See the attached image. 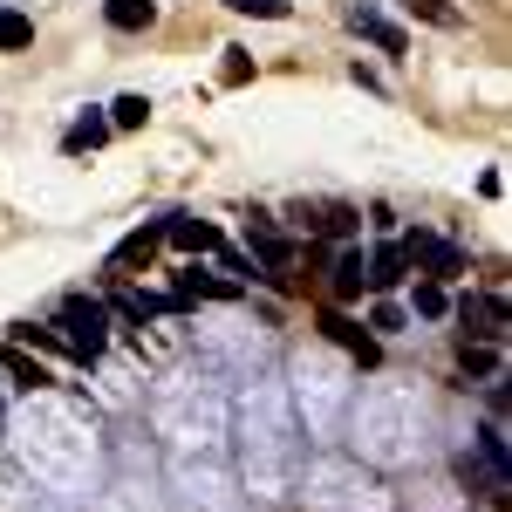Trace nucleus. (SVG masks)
<instances>
[{
  "label": "nucleus",
  "instance_id": "obj_23",
  "mask_svg": "<svg viewBox=\"0 0 512 512\" xmlns=\"http://www.w3.org/2000/svg\"><path fill=\"white\" fill-rule=\"evenodd\" d=\"M219 82H226V89L253 82V55H246V48H226V69H219Z\"/></svg>",
  "mask_w": 512,
  "mask_h": 512
},
{
  "label": "nucleus",
  "instance_id": "obj_25",
  "mask_svg": "<svg viewBox=\"0 0 512 512\" xmlns=\"http://www.w3.org/2000/svg\"><path fill=\"white\" fill-rule=\"evenodd\" d=\"M369 328H376V335H396V328H403V308H396V301H376Z\"/></svg>",
  "mask_w": 512,
  "mask_h": 512
},
{
  "label": "nucleus",
  "instance_id": "obj_9",
  "mask_svg": "<svg viewBox=\"0 0 512 512\" xmlns=\"http://www.w3.org/2000/svg\"><path fill=\"white\" fill-rule=\"evenodd\" d=\"M321 335H328L335 349H349L355 362H376V335H362V321H349L342 308H328V315H321Z\"/></svg>",
  "mask_w": 512,
  "mask_h": 512
},
{
  "label": "nucleus",
  "instance_id": "obj_10",
  "mask_svg": "<svg viewBox=\"0 0 512 512\" xmlns=\"http://www.w3.org/2000/svg\"><path fill=\"white\" fill-rule=\"evenodd\" d=\"M171 301H178V308H192V301H239V280H219V274H198V267H185Z\"/></svg>",
  "mask_w": 512,
  "mask_h": 512
},
{
  "label": "nucleus",
  "instance_id": "obj_21",
  "mask_svg": "<svg viewBox=\"0 0 512 512\" xmlns=\"http://www.w3.org/2000/svg\"><path fill=\"white\" fill-rule=\"evenodd\" d=\"M417 315H424V321H444V315H451V294H444V280H424V287H417Z\"/></svg>",
  "mask_w": 512,
  "mask_h": 512
},
{
  "label": "nucleus",
  "instance_id": "obj_17",
  "mask_svg": "<svg viewBox=\"0 0 512 512\" xmlns=\"http://www.w3.org/2000/svg\"><path fill=\"white\" fill-rule=\"evenodd\" d=\"M21 48H35V21L21 7H0V55H21Z\"/></svg>",
  "mask_w": 512,
  "mask_h": 512
},
{
  "label": "nucleus",
  "instance_id": "obj_15",
  "mask_svg": "<svg viewBox=\"0 0 512 512\" xmlns=\"http://www.w3.org/2000/svg\"><path fill=\"white\" fill-rule=\"evenodd\" d=\"M96 144H110V117H96V110H89V117H76V123H69L62 151H69V158H82V151H96Z\"/></svg>",
  "mask_w": 512,
  "mask_h": 512
},
{
  "label": "nucleus",
  "instance_id": "obj_5",
  "mask_svg": "<svg viewBox=\"0 0 512 512\" xmlns=\"http://www.w3.org/2000/svg\"><path fill=\"white\" fill-rule=\"evenodd\" d=\"M164 246V219L158 226H137V233H123L117 246H110V274H130V267H151Z\"/></svg>",
  "mask_w": 512,
  "mask_h": 512
},
{
  "label": "nucleus",
  "instance_id": "obj_1",
  "mask_svg": "<svg viewBox=\"0 0 512 512\" xmlns=\"http://www.w3.org/2000/svg\"><path fill=\"white\" fill-rule=\"evenodd\" d=\"M55 335H62V349H69V362H96V355L110 349V308L96 301V294H69L62 308H55V321H48Z\"/></svg>",
  "mask_w": 512,
  "mask_h": 512
},
{
  "label": "nucleus",
  "instance_id": "obj_2",
  "mask_svg": "<svg viewBox=\"0 0 512 512\" xmlns=\"http://www.w3.org/2000/svg\"><path fill=\"white\" fill-rule=\"evenodd\" d=\"M287 226H301V233H328V239H349L362 226V212L342 205V198H294L287 205Z\"/></svg>",
  "mask_w": 512,
  "mask_h": 512
},
{
  "label": "nucleus",
  "instance_id": "obj_8",
  "mask_svg": "<svg viewBox=\"0 0 512 512\" xmlns=\"http://www.w3.org/2000/svg\"><path fill=\"white\" fill-rule=\"evenodd\" d=\"M103 308H110V315H117V321H130V328H137V335H144V321L171 315V308H178V301H164V294H130V287H117V294H110V301H103Z\"/></svg>",
  "mask_w": 512,
  "mask_h": 512
},
{
  "label": "nucleus",
  "instance_id": "obj_16",
  "mask_svg": "<svg viewBox=\"0 0 512 512\" xmlns=\"http://www.w3.org/2000/svg\"><path fill=\"white\" fill-rule=\"evenodd\" d=\"M369 260H362V246H342V260H335V301H355L362 287H369Z\"/></svg>",
  "mask_w": 512,
  "mask_h": 512
},
{
  "label": "nucleus",
  "instance_id": "obj_13",
  "mask_svg": "<svg viewBox=\"0 0 512 512\" xmlns=\"http://www.w3.org/2000/svg\"><path fill=\"white\" fill-rule=\"evenodd\" d=\"M0 369H7L21 390H48V383H55V376H48V362H41V355H28L21 342H14V349H0Z\"/></svg>",
  "mask_w": 512,
  "mask_h": 512
},
{
  "label": "nucleus",
  "instance_id": "obj_18",
  "mask_svg": "<svg viewBox=\"0 0 512 512\" xmlns=\"http://www.w3.org/2000/svg\"><path fill=\"white\" fill-rule=\"evenodd\" d=\"M403 14H417V21H431V28H444V35H458V28H465V14H458L451 0H403Z\"/></svg>",
  "mask_w": 512,
  "mask_h": 512
},
{
  "label": "nucleus",
  "instance_id": "obj_11",
  "mask_svg": "<svg viewBox=\"0 0 512 512\" xmlns=\"http://www.w3.org/2000/svg\"><path fill=\"white\" fill-rule=\"evenodd\" d=\"M458 321H465V335H478V342H499V335H506V301L478 294V301L458 308Z\"/></svg>",
  "mask_w": 512,
  "mask_h": 512
},
{
  "label": "nucleus",
  "instance_id": "obj_7",
  "mask_svg": "<svg viewBox=\"0 0 512 512\" xmlns=\"http://www.w3.org/2000/svg\"><path fill=\"white\" fill-rule=\"evenodd\" d=\"M164 239H171L178 253H219V246H226L219 226H205V219H192V212H171V219H164Z\"/></svg>",
  "mask_w": 512,
  "mask_h": 512
},
{
  "label": "nucleus",
  "instance_id": "obj_3",
  "mask_svg": "<svg viewBox=\"0 0 512 512\" xmlns=\"http://www.w3.org/2000/svg\"><path fill=\"white\" fill-rule=\"evenodd\" d=\"M246 246H253V260L267 267V280H280L287 267H294V239L274 233V219H267V212H246Z\"/></svg>",
  "mask_w": 512,
  "mask_h": 512
},
{
  "label": "nucleus",
  "instance_id": "obj_4",
  "mask_svg": "<svg viewBox=\"0 0 512 512\" xmlns=\"http://www.w3.org/2000/svg\"><path fill=\"white\" fill-rule=\"evenodd\" d=\"M403 253H410V267H424L431 280H458V274H465V253H458L451 239H437V233H410V239H403Z\"/></svg>",
  "mask_w": 512,
  "mask_h": 512
},
{
  "label": "nucleus",
  "instance_id": "obj_20",
  "mask_svg": "<svg viewBox=\"0 0 512 512\" xmlns=\"http://www.w3.org/2000/svg\"><path fill=\"white\" fill-rule=\"evenodd\" d=\"M14 342H21L28 355H69V349H62V335H55V328H35V321H28V328H14Z\"/></svg>",
  "mask_w": 512,
  "mask_h": 512
},
{
  "label": "nucleus",
  "instance_id": "obj_12",
  "mask_svg": "<svg viewBox=\"0 0 512 512\" xmlns=\"http://www.w3.org/2000/svg\"><path fill=\"white\" fill-rule=\"evenodd\" d=\"M403 274H410V253H403V239H396V246H376V253H369V287H376V294H390V287H403Z\"/></svg>",
  "mask_w": 512,
  "mask_h": 512
},
{
  "label": "nucleus",
  "instance_id": "obj_14",
  "mask_svg": "<svg viewBox=\"0 0 512 512\" xmlns=\"http://www.w3.org/2000/svg\"><path fill=\"white\" fill-rule=\"evenodd\" d=\"M103 14H110V28H117V35H137V28H151V21H158V0H103Z\"/></svg>",
  "mask_w": 512,
  "mask_h": 512
},
{
  "label": "nucleus",
  "instance_id": "obj_22",
  "mask_svg": "<svg viewBox=\"0 0 512 512\" xmlns=\"http://www.w3.org/2000/svg\"><path fill=\"white\" fill-rule=\"evenodd\" d=\"M458 362H465L472 376H499V355H492V349H478L472 335H465V349H458Z\"/></svg>",
  "mask_w": 512,
  "mask_h": 512
},
{
  "label": "nucleus",
  "instance_id": "obj_24",
  "mask_svg": "<svg viewBox=\"0 0 512 512\" xmlns=\"http://www.w3.org/2000/svg\"><path fill=\"white\" fill-rule=\"evenodd\" d=\"M226 7H239V14H260V21H287V14H294V0H226Z\"/></svg>",
  "mask_w": 512,
  "mask_h": 512
},
{
  "label": "nucleus",
  "instance_id": "obj_19",
  "mask_svg": "<svg viewBox=\"0 0 512 512\" xmlns=\"http://www.w3.org/2000/svg\"><path fill=\"white\" fill-rule=\"evenodd\" d=\"M151 123V96H117L110 103V130H144Z\"/></svg>",
  "mask_w": 512,
  "mask_h": 512
},
{
  "label": "nucleus",
  "instance_id": "obj_6",
  "mask_svg": "<svg viewBox=\"0 0 512 512\" xmlns=\"http://www.w3.org/2000/svg\"><path fill=\"white\" fill-rule=\"evenodd\" d=\"M349 28H355V35H369L376 48H383V55H410V35L396 28L390 14H376V7H362V0L349 7Z\"/></svg>",
  "mask_w": 512,
  "mask_h": 512
}]
</instances>
